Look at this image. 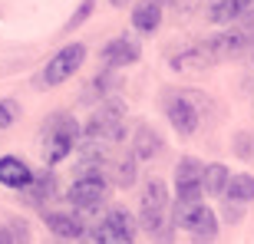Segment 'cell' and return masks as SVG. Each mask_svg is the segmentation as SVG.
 Returning <instances> with one entry per match:
<instances>
[{
    "mask_svg": "<svg viewBox=\"0 0 254 244\" xmlns=\"http://www.w3.org/2000/svg\"><path fill=\"white\" fill-rule=\"evenodd\" d=\"M109 3H113V7H126V3H129V0H109Z\"/></svg>",
    "mask_w": 254,
    "mask_h": 244,
    "instance_id": "obj_27",
    "label": "cell"
},
{
    "mask_svg": "<svg viewBox=\"0 0 254 244\" xmlns=\"http://www.w3.org/2000/svg\"><path fill=\"white\" fill-rule=\"evenodd\" d=\"M132 27L139 30V33H155L162 27V3L159 0H139L135 10H132Z\"/></svg>",
    "mask_w": 254,
    "mask_h": 244,
    "instance_id": "obj_12",
    "label": "cell"
},
{
    "mask_svg": "<svg viewBox=\"0 0 254 244\" xmlns=\"http://www.w3.org/2000/svg\"><path fill=\"white\" fill-rule=\"evenodd\" d=\"M20 119V106L13 99H0V129H10Z\"/></svg>",
    "mask_w": 254,
    "mask_h": 244,
    "instance_id": "obj_23",
    "label": "cell"
},
{
    "mask_svg": "<svg viewBox=\"0 0 254 244\" xmlns=\"http://www.w3.org/2000/svg\"><path fill=\"white\" fill-rule=\"evenodd\" d=\"M159 3H162V7H165V3H172V0H159Z\"/></svg>",
    "mask_w": 254,
    "mask_h": 244,
    "instance_id": "obj_28",
    "label": "cell"
},
{
    "mask_svg": "<svg viewBox=\"0 0 254 244\" xmlns=\"http://www.w3.org/2000/svg\"><path fill=\"white\" fill-rule=\"evenodd\" d=\"M169 201V188L162 179H149L145 182V191H142V208H165Z\"/></svg>",
    "mask_w": 254,
    "mask_h": 244,
    "instance_id": "obj_19",
    "label": "cell"
},
{
    "mask_svg": "<svg viewBox=\"0 0 254 244\" xmlns=\"http://www.w3.org/2000/svg\"><path fill=\"white\" fill-rule=\"evenodd\" d=\"M251 43V30L248 27H231L228 23V30H221V33H215L211 40H205L208 53H211V60H231L238 57V53H245V47Z\"/></svg>",
    "mask_w": 254,
    "mask_h": 244,
    "instance_id": "obj_7",
    "label": "cell"
},
{
    "mask_svg": "<svg viewBox=\"0 0 254 244\" xmlns=\"http://www.w3.org/2000/svg\"><path fill=\"white\" fill-rule=\"evenodd\" d=\"M93 7H96V0H83V3H79V10L73 13V20L66 23V30H76L79 23H86V20H89V13H93Z\"/></svg>",
    "mask_w": 254,
    "mask_h": 244,
    "instance_id": "obj_25",
    "label": "cell"
},
{
    "mask_svg": "<svg viewBox=\"0 0 254 244\" xmlns=\"http://www.w3.org/2000/svg\"><path fill=\"white\" fill-rule=\"evenodd\" d=\"M83 60H86V47H83V43H66L57 57L47 63V69H43V83H47V86L66 83V79L83 66Z\"/></svg>",
    "mask_w": 254,
    "mask_h": 244,
    "instance_id": "obj_4",
    "label": "cell"
},
{
    "mask_svg": "<svg viewBox=\"0 0 254 244\" xmlns=\"http://www.w3.org/2000/svg\"><path fill=\"white\" fill-rule=\"evenodd\" d=\"M0 238H3V241H30V228L23 225V221H17V218H13L7 231H0Z\"/></svg>",
    "mask_w": 254,
    "mask_h": 244,
    "instance_id": "obj_24",
    "label": "cell"
},
{
    "mask_svg": "<svg viewBox=\"0 0 254 244\" xmlns=\"http://www.w3.org/2000/svg\"><path fill=\"white\" fill-rule=\"evenodd\" d=\"M83 238H93V241H132L135 238V221H132V215L126 211V208H109V215H106V221L96 231H83Z\"/></svg>",
    "mask_w": 254,
    "mask_h": 244,
    "instance_id": "obj_5",
    "label": "cell"
},
{
    "mask_svg": "<svg viewBox=\"0 0 254 244\" xmlns=\"http://www.w3.org/2000/svg\"><path fill=\"white\" fill-rule=\"evenodd\" d=\"M165 116H169L172 129L179 132V135H191V132H198V122H201L198 109L185 99V96H172L169 103H165Z\"/></svg>",
    "mask_w": 254,
    "mask_h": 244,
    "instance_id": "obj_9",
    "label": "cell"
},
{
    "mask_svg": "<svg viewBox=\"0 0 254 244\" xmlns=\"http://www.w3.org/2000/svg\"><path fill=\"white\" fill-rule=\"evenodd\" d=\"M205 17L218 27H228V23H238L241 20V0H208Z\"/></svg>",
    "mask_w": 254,
    "mask_h": 244,
    "instance_id": "obj_14",
    "label": "cell"
},
{
    "mask_svg": "<svg viewBox=\"0 0 254 244\" xmlns=\"http://www.w3.org/2000/svg\"><path fill=\"white\" fill-rule=\"evenodd\" d=\"M47 228L57 238H63V241H73V238H83L86 221L76 215V211H50L47 215Z\"/></svg>",
    "mask_w": 254,
    "mask_h": 244,
    "instance_id": "obj_11",
    "label": "cell"
},
{
    "mask_svg": "<svg viewBox=\"0 0 254 244\" xmlns=\"http://www.w3.org/2000/svg\"><path fill=\"white\" fill-rule=\"evenodd\" d=\"M198 3H201V0H172V7H179L182 13H189V10H195Z\"/></svg>",
    "mask_w": 254,
    "mask_h": 244,
    "instance_id": "obj_26",
    "label": "cell"
},
{
    "mask_svg": "<svg viewBox=\"0 0 254 244\" xmlns=\"http://www.w3.org/2000/svg\"><path fill=\"white\" fill-rule=\"evenodd\" d=\"M211 63H215V60H211V53H208L205 43L185 47V50H179V53H172V60H169L172 73H179V76H201Z\"/></svg>",
    "mask_w": 254,
    "mask_h": 244,
    "instance_id": "obj_8",
    "label": "cell"
},
{
    "mask_svg": "<svg viewBox=\"0 0 254 244\" xmlns=\"http://www.w3.org/2000/svg\"><path fill=\"white\" fill-rule=\"evenodd\" d=\"M201 195H205V185H201V179L179 182V201H201Z\"/></svg>",
    "mask_w": 254,
    "mask_h": 244,
    "instance_id": "obj_22",
    "label": "cell"
},
{
    "mask_svg": "<svg viewBox=\"0 0 254 244\" xmlns=\"http://www.w3.org/2000/svg\"><path fill=\"white\" fill-rule=\"evenodd\" d=\"M175 225L185 228L198 241H211L218 238V215L201 201H179L175 205Z\"/></svg>",
    "mask_w": 254,
    "mask_h": 244,
    "instance_id": "obj_1",
    "label": "cell"
},
{
    "mask_svg": "<svg viewBox=\"0 0 254 244\" xmlns=\"http://www.w3.org/2000/svg\"><path fill=\"white\" fill-rule=\"evenodd\" d=\"M23 191V198H27L30 205H43V201H50V195H53V175L50 172H33V179L27 182V185L20 188Z\"/></svg>",
    "mask_w": 254,
    "mask_h": 244,
    "instance_id": "obj_16",
    "label": "cell"
},
{
    "mask_svg": "<svg viewBox=\"0 0 254 244\" xmlns=\"http://www.w3.org/2000/svg\"><path fill=\"white\" fill-rule=\"evenodd\" d=\"M201 162L198 159H182L179 169H175V182H191V179H201Z\"/></svg>",
    "mask_w": 254,
    "mask_h": 244,
    "instance_id": "obj_21",
    "label": "cell"
},
{
    "mask_svg": "<svg viewBox=\"0 0 254 244\" xmlns=\"http://www.w3.org/2000/svg\"><path fill=\"white\" fill-rule=\"evenodd\" d=\"M225 195L231 198L235 205H248V201H254V179L248 175V172H241V175H228Z\"/></svg>",
    "mask_w": 254,
    "mask_h": 244,
    "instance_id": "obj_17",
    "label": "cell"
},
{
    "mask_svg": "<svg viewBox=\"0 0 254 244\" xmlns=\"http://www.w3.org/2000/svg\"><path fill=\"white\" fill-rule=\"evenodd\" d=\"M116 185L119 188L135 185V155H132V159H123L119 165H116Z\"/></svg>",
    "mask_w": 254,
    "mask_h": 244,
    "instance_id": "obj_20",
    "label": "cell"
},
{
    "mask_svg": "<svg viewBox=\"0 0 254 244\" xmlns=\"http://www.w3.org/2000/svg\"><path fill=\"white\" fill-rule=\"evenodd\" d=\"M103 63H106V69H119V66H132L135 60L142 57V50H139V43L132 37H116V40H109L103 47Z\"/></svg>",
    "mask_w": 254,
    "mask_h": 244,
    "instance_id": "obj_10",
    "label": "cell"
},
{
    "mask_svg": "<svg viewBox=\"0 0 254 244\" xmlns=\"http://www.w3.org/2000/svg\"><path fill=\"white\" fill-rule=\"evenodd\" d=\"M86 139L106 142V145L123 139V106H119V103L103 106V109L89 119V125H86Z\"/></svg>",
    "mask_w": 254,
    "mask_h": 244,
    "instance_id": "obj_6",
    "label": "cell"
},
{
    "mask_svg": "<svg viewBox=\"0 0 254 244\" xmlns=\"http://www.w3.org/2000/svg\"><path fill=\"white\" fill-rule=\"evenodd\" d=\"M76 139H79V125H76L69 116H53L47 125V162L50 165H57L63 162L69 152L76 149Z\"/></svg>",
    "mask_w": 254,
    "mask_h": 244,
    "instance_id": "obj_2",
    "label": "cell"
},
{
    "mask_svg": "<svg viewBox=\"0 0 254 244\" xmlns=\"http://www.w3.org/2000/svg\"><path fill=\"white\" fill-rule=\"evenodd\" d=\"M159 152H162V135L152 129V125H142V129L135 132V139H132V155L149 162V159H155Z\"/></svg>",
    "mask_w": 254,
    "mask_h": 244,
    "instance_id": "obj_15",
    "label": "cell"
},
{
    "mask_svg": "<svg viewBox=\"0 0 254 244\" xmlns=\"http://www.w3.org/2000/svg\"><path fill=\"white\" fill-rule=\"evenodd\" d=\"M231 172L221 165V162H211V165H205L201 169V185H205L208 195H225V182Z\"/></svg>",
    "mask_w": 254,
    "mask_h": 244,
    "instance_id": "obj_18",
    "label": "cell"
},
{
    "mask_svg": "<svg viewBox=\"0 0 254 244\" xmlns=\"http://www.w3.org/2000/svg\"><path fill=\"white\" fill-rule=\"evenodd\" d=\"M106 191H109V185H106V179L99 172H83V175L73 182V188H69V205L79 208V211L99 208L106 201Z\"/></svg>",
    "mask_w": 254,
    "mask_h": 244,
    "instance_id": "obj_3",
    "label": "cell"
},
{
    "mask_svg": "<svg viewBox=\"0 0 254 244\" xmlns=\"http://www.w3.org/2000/svg\"><path fill=\"white\" fill-rule=\"evenodd\" d=\"M30 179H33V172H30V165L23 159H17V155H3V159H0V185L20 191Z\"/></svg>",
    "mask_w": 254,
    "mask_h": 244,
    "instance_id": "obj_13",
    "label": "cell"
}]
</instances>
